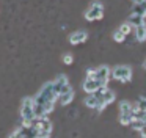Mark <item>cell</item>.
I'll use <instances>...</instances> for the list:
<instances>
[{
	"label": "cell",
	"instance_id": "d6986e66",
	"mask_svg": "<svg viewBox=\"0 0 146 138\" xmlns=\"http://www.w3.org/2000/svg\"><path fill=\"white\" fill-rule=\"evenodd\" d=\"M118 30H119L121 33L124 34V36H127V34L130 33V30H132V25H129V24H127V22H126V24H123V25H121L119 28H118Z\"/></svg>",
	"mask_w": 146,
	"mask_h": 138
},
{
	"label": "cell",
	"instance_id": "8fae6325",
	"mask_svg": "<svg viewBox=\"0 0 146 138\" xmlns=\"http://www.w3.org/2000/svg\"><path fill=\"white\" fill-rule=\"evenodd\" d=\"M72 99H74V90H72V88H71V90H68L66 93H63V94H60V96H58V100H60L61 105H68V104H69Z\"/></svg>",
	"mask_w": 146,
	"mask_h": 138
},
{
	"label": "cell",
	"instance_id": "ba28073f",
	"mask_svg": "<svg viewBox=\"0 0 146 138\" xmlns=\"http://www.w3.org/2000/svg\"><path fill=\"white\" fill-rule=\"evenodd\" d=\"M54 86H55V91L58 93V96L63 93H66L68 90H71V85H69V80L64 74H60L57 75V78L54 80Z\"/></svg>",
	"mask_w": 146,
	"mask_h": 138
},
{
	"label": "cell",
	"instance_id": "6da1fadb",
	"mask_svg": "<svg viewBox=\"0 0 146 138\" xmlns=\"http://www.w3.org/2000/svg\"><path fill=\"white\" fill-rule=\"evenodd\" d=\"M57 100H58V93L55 91L54 82H47V83H44V86L39 90V93L33 97V110H35V116L36 118L47 116L49 113L54 110Z\"/></svg>",
	"mask_w": 146,
	"mask_h": 138
},
{
	"label": "cell",
	"instance_id": "ffe728a7",
	"mask_svg": "<svg viewBox=\"0 0 146 138\" xmlns=\"http://www.w3.org/2000/svg\"><path fill=\"white\" fill-rule=\"evenodd\" d=\"M113 39L116 41V42H123V41L126 39V36H124V34L121 33L119 30H116V31H115V33H113Z\"/></svg>",
	"mask_w": 146,
	"mask_h": 138
},
{
	"label": "cell",
	"instance_id": "9a60e30c",
	"mask_svg": "<svg viewBox=\"0 0 146 138\" xmlns=\"http://www.w3.org/2000/svg\"><path fill=\"white\" fill-rule=\"evenodd\" d=\"M85 105H86V107H90V108H96V110H98V107H99L98 97H96L94 94H90V96L85 99Z\"/></svg>",
	"mask_w": 146,
	"mask_h": 138
},
{
	"label": "cell",
	"instance_id": "cb8c5ba5",
	"mask_svg": "<svg viewBox=\"0 0 146 138\" xmlns=\"http://www.w3.org/2000/svg\"><path fill=\"white\" fill-rule=\"evenodd\" d=\"M140 135H141V138H146V122L143 124V127L140 129Z\"/></svg>",
	"mask_w": 146,
	"mask_h": 138
},
{
	"label": "cell",
	"instance_id": "4fadbf2b",
	"mask_svg": "<svg viewBox=\"0 0 146 138\" xmlns=\"http://www.w3.org/2000/svg\"><path fill=\"white\" fill-rule=\"evenodd\" d=\"M135 36H137V41H140V42L146 41V24L135 27Z\"/></svg>",
	"mask_w": 146,
	"mask_h": 138
},
{
	"label": "cell",
	"instance_id": "e0dca14e",
	"mask_svg": "<svg viewBox=\"0 0 146 138\" xmlns=\"http://www.w3.org/2000/svg\"><path fill=\"white\" fill-rule=\"evenodd\" d=\"M135 107L140 110V111H146V94H145V96H140V97H138Z\"/></svg>",
	"mask_w": 146,
	"mask_h": 138
},
{
	"label": "cell",
	"instance_id": "52a82bcc",
	"mask_svg": "<svg viewBox=\"0 0 146 138\" xmlns=\"http://www.w3.org/2000/svg\"><path fill=\"white\" fill-rule=\"evenodd\" d=\"M108 77H110V68H108V66H99V68H94V75H93V78L101 85V88L107 86Z\"/></svg>",
	"mask_w": 146,
	"mask_h": 138
},
{
	"label": "cell",
	"instance_id": "30bf717a",
	"mask_svg": "<svg viewBox=\"0 0 146 138\" xmlns=\"http://www.w3.org/2000/svg\"><path fill=\"white\" fill-rule=\"evenodd\" d=\"M98 90H101V85H99L94 78H85V82H83V91H85V93L93 94Z\"/></svg>",
	"mask_w": 146,
	"mask_h": 138
},
{
	"label": "cell",
	"instance_id": "ac0fdd59",
	"mask_svg": "<svg viewBox=\"0 0 146 138\" xmlns=\"http://www.w3.org/2000/svg\"><path fill=\"white\" fill-rule=\"evenodd\" d=\"M132 14H138V16H141V17H145V8H143L141 5H137V3H133V6H132Z\"/></svg>",
	"mask_w": 146,
	"mask_h": 138
},
{
	"label": "cell",
	"instance_id": "5b68a950",
	"mask_svg": "<svg viewBox=\"0 0 146 138\" xmlns=\"http://www.w3.org/2000/svg\"><path fill=\"white\" fill-rule=\"evenodd\" d=\"M110 75L118 82H123V83H127L132 78V69L126 64H119L115 66L113 69H110Z\"/></svg>",
	"mask_w": 146,
	"mask_h": 138
},
{
	"label": "cell",
	"instance_id": "7402d4cb",
	"mask_svg": "<svg viewBox=\"0 0 146 138\" xmlns=\"http://www.w3.org/2000/svg\"><path fill=\"white\" fill-rule=\"evenodd\" d=\"M130 125H132L133 129H135L137 132H140V129L143 127V122H140V121H137V119H132V122H130Z\"/></svg>",
	"mask_w": 146,
	"mask_h": 138
},
{
	"label": "cell",
	"instance_id": "7c38bea8",
	"mask_svg": "<svg viewBox=\"0 0 146 138\" xmlns=\"http://www.w3.org/2000/svg\"><path fill=\"white\" fill-rule=\"evenodd\" d=\"M133 111H135V105H132L129 100H121L119 102V113H130L133 116Z\"/></svg>",
	"mask_w": 146,
	"mask_h": 138
},
{
	"label": "cell",
	"instance_id": "d4e9b609",
	"mask_svg": "<svg viewBox=\"0 0 146 138\" xmlns=\"http://www.w3.org/2000/svg\"><path fill=\"white\" fill-rule=\"evenodd\" d=\"M145 69H146V60H145Z\"/></svg>",
	"mask_w": 146,
	"mask_h": 138
},
{
	"label": "cell",
	"instance_id": "2e32d148",
	"mask_svg": "<svg viewBox=\"0 0 146 138\" xmlns=\"http://www.w3.org/2000/svg\"><path fill=\"white\" fill-rule=\"evenodd\" d=\"M132 119H133V116L130 113H119V122L123 125H130Z\"/></svg>",
	"mask_w": 146,
	"mask_h": 138
},
{
	"label": "cell",
	"instance_id": "44dd1931",
	"mask_svg": "<svg viewBox=\"0 0 146 138\" xmlns=\"http://www.w3.org/2000/svg\"><path fill=\"white\" fill-rule=\"evenodd\" d=\"M72 61H74V58H72L71 53H64L63 55V63L64 64H72Z\"/></svg>",
	"mask_w": 146,
	"mask_h": 138
},
{
	"label": "cell",
	"instance_id": "603a6c76",
	"mask_svg": "<svg viewBox=\"0 0 146 138\" xmlns=\"http://www.w3.org/2000/svg\"><path fill=\"white\" fill-rule=\"evenodd\" d=\"M8 138H22V135H21V133H19V130L16 129V130H14L13 133H11L10 137H8Z\"/></svg>",
	"mask_w": 146,
	"mask_h": 138
},
{
	"label": "cell",
	"instance_id": "9c48e42d",
	"mask_svg": "<svg viewBox=\"0 0 146 138\" xmlns=\"http://www.w3.org/2000/svg\"><path fill=\"white\" fill-rule=\"evenodd\" d=\"M86 39H88V33H86V30H77V31H72V33L69 34V42L72 44V46L83 44Z\"/></svg>",
	"mask_w": 146,
	"mask_h": 138
},
{
	"label": "cell",
	"instance_id": "277c9868",
	"mask_svg": "<svg viewBox=\"0 0 146 138\" xmlns=\"http://www.w3.org/2000/svg\"><path fill=\"white\" fill-rule=\"evenodd\" d=\"M96 97H98V102H99V107H98V111H102V110L105 108V107L108 105V104H111L115 100V93L113 90H110V88H101V90H98L96 93H93Z\"/></svg>",
	"mask_w": 146,
	"mask_h": 138
},
{
	"label": "cell",
	"instance_id": "7a4b0ae2",
	"mask_svg": "<svg viewBox=\"0 0 146 138\" xmlns=\"http://www.w3.org/2000/svg\"><path fill=\"white\" fill-rule=\"evenodd\" d=\"M30 125H32L33 130L36 132V138H49L52 133V122L47 119V116L35 118Z\"/></svg>",
	"mask_w": 146,
	"mask_h": 138
},
{
	"label": "cell",
	"instance_id": "8992f818",
	"mask_svg": "<svg viewBox=\"0 0 146 138\" xmlns=\"http://www.w3.org/2000/svg\"><path fill=\"white\" fill-rule=\"evenodd\" d=\"M104 16V5L101 2H91L88 9L85 11V19L86 21H99Z\"/></svg>",
	"mask_w": 146,
	"mask_h": 138
},
{
	"label": "cell",
	"instance_id": "5bb4252c",
	"mask_svg": "<svg viewBox=\"0 0 146 138\" xmlns=\"http://www.w3.org/2000/svg\"><path fill=\"white\" fill-rule=\"evenodd\" d=\"M127 24H129V25H133V27H138V25H143V24H145V17H141V16H138V14H130Z\"/></svg>",
	"mask_w": 146,
	"mask_h": 138
},
{
	"label": "cell",
	"instance_id": "3957f363",
	"mask_svg": "<svg viewBox=\"0 0 146 138\" xmlns=\"http://www.w3.org/2000/svg\"><path fill=\"white\" fill-rule=\"evenodd\" d=\"M21 116H22V125H30L33 122L35 110H33V97H25L21 105Z\"/></svg>",
	"mask_w": 146,
	"mask_h": 138
}]
</instances>
